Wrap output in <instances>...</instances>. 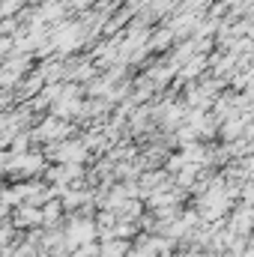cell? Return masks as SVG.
<instances>
[{"mask_svg": "<svg viewBox=\"0 0 254 257\" xmlns=\"http://www.w3.org/2000/svg\"><path fill=\"white\" fill-rule=\"evenodd\" d=\"M9 221H12V227H18V230H27V227H42L39 206H33V203H18V206H12Z\"/></svg>", "mask_w": 254, "mask_h": 257, "instance_id": "6da1fadb", "label": "cell"}, {"mask_svg": "<svg viewBox=\"0 0 254 257\" xmlns=\"http://www.w3.org/2000/svg\"><path fill=\"white\" fill-rule=\"evenodd\" d=\"M39 215H42V227H57V224H63V203H60V197H48L42 206H39Z\"/></svg>", "mask_w": 254, "mask_h": 257, "instance_id": "7a4b0ae2", "label": "cell"}, {"mask_svg": "<svg viewBox=\"0 0 254 257\" xmlns=\"http://www.w3.org/2000/svg\"><path fill=\"white\" fill-rule=\"evenodd\" d=\"M129 248H132V242L129 239H102L99 242V254L96 257H126L129 254Z\"/></svg>", "mask_w": 254, "mask_h": 257, "instance_id": "3957f363", "label": "cell"}, {"mask_svg": "<svg viewBox=\"0 0 254 257\" xmlns=\"http://www.w3.org/2000/svg\"><path fill=\"white\" fill-rule=\"evenodd\" d=\"M9 212H12V206H6V203H0V221H6V218H9Z\"/></svg>", "mask_w": 254, "mask_h": 257, "instance_id": "277c9868", "label": "cell"}, {"mask_svg": "<svg viewBox=\"0 0 254 257\" xmlns=\"http://www.w3.org/2000/svg\"><path fill=\"white\" fill-rule=\"evenodd\" d=\"M69 257H75V254H72V251H69Z\"/></svg>", "mask_w": 254, "mask_h": 257, "instance_id": "5b68a950", "label": "cell"}]
</instances>
